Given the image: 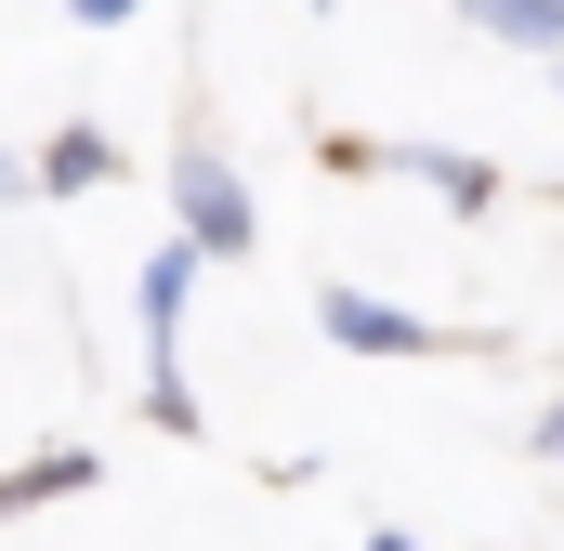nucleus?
Instances as JSON below:
<instances>
[{
    "instance_id": "1",
    "label": "nucleus",
    "mask_w": 564,
    "mask_h": 551,
    "mask_svg": "<svg viewBox=\"0 0 564 551\" xmlns=\"http://www.w3.org/2000/svg\"><path fill=\"white\" fill-rule=\"evenodd\" d=\"M171 237H184L197 263H250V250H263V197L224 171V144H210V132L171 158Z\"/></svg>"
},
{
    "instance_id": "2",
    "label": "nucleus",
    "mask_w": 564,
    "mask_h": 551,
    "mask_svg": "<svg viewBox=\"0 0 564 551\" xmlns=\"http://www.w3.org/2000/svg\"><path fill=\"white\" fill-rule=\"evenodd\" d=\"M184 289H197V250L158 237L144 250V408H158V433H197V395H184Z\"/></svg>"
},
{
    "instance_id": "3",
    "label": "nucleus",
    "mask_w": 564,
    "mask_h": 551,
    "mask_svg": "<svg viewBox=\"0 0 564 551\" xmlns=\"http://www.w3.org/2000/svg\"><path fill=\"white\" fill-rule=\"evenodd\" d=\"M315 328H328L341 355H433V315H408V302H368V289H315Z\"/></svg>"
},
{
    "instance_id": "4",
    "label": "nucleus",
    "mask_w": 564,
    "mask_h": 551,
    "mask_svg": "<svg viewBox=\"0 0 564 551\" xmlns=\"http://www.w3.org/2000/svg\"><path fill=\"white\" fill-rule=\"evenodd\" d=\"M26 171H40V197H93V184H119V144L93 132V119H66V132L40 144Z\"/></svg>"
},
{
    "instance_id": "5",
    "label": "nucleus",
    "mask_w": 564,
    "mask_h": 551,
    "mask_svg": "<svg viewBox=\"0 0 564 551\" xmlns=\"http://www.w3.org/2000/svg\"><path fill=\"white\" fill-rule=\"evenodd\" d=\"M381 171H421L446 210H486V197H499V171H486V158H459V144H381Z\"/></svg>"
},
{
    "instance_id": "6",
    "label": "nucleus",
    "mask_w": 564,
    "mask_h": 551,
    "mask_svg": "<svg viewBox=\"0 0 564 551\" xmlns=\"http://www.w3.org/2000/svg\"><path fill=\"white\" fill-rule=\"evenodd\" d=\"M473 40H499V53H564V0H486Z\"/></svg>"
},
{
    "instance_id": "7",
    "label": "nucleus",
    "mask_w": 564,
    "mask_h": 551,
    "mask_svg": "<svg viewBox=\"0 0 564 551\" xmlns=\"http://www.w3.org/2000/svg\"><path fill=\"white\" fill-rule=\"evenodd\" d=\"M539 460H564V408H539Z\"/></svg>"
},
{
    "instance_id": "8",
    "label": "nucleus",
    "mask_w": 564,
    "mask_h": 551,
    "mask_svg": "<svg viewBox=\"0 0 564 551\" xmlns=\"http://www.w3.org/2000/svg\"><path fill=\"white\" fill-rule=\"evenodd\" d=\"M26 184H40V171H26V158H0V197H26Z\"/></svg>"
},
{
    "instance_id": "9",
    "label": "nucleus",
    "mask_w": 564,
    "mask_h": 551,
    "mask_svg": "<svg viewBox=\"0 0 564 551\" xmlns=\"http://www.w3.org/2000/svg\"><path fill=\"white\" fill-rule=\"evenodd\" d=\"M368 551H421V539H394V526H368Z\"/></svg>"
}]
</instances>
